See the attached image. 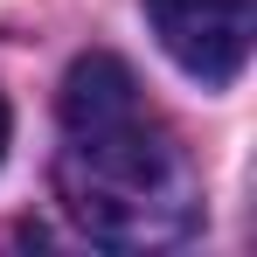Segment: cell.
Returning a JSON list of instances; mask_svg holds the SVG:
<instances>
[{
  "label": "cell",
  "mask_w": 257,
  "mask_h": 257,
  "mask_svg": "<svg viewBox=\"0 0 257 257\" xmlns=\"http://www.w3.org/2000/svg\"><path fill=\"white\" fill-rule=\"evenodd\" d=\"M0 153H7V104H0Z\"/></svg>",
  "instance_id": "obj_3"
},
{
  "label": "cell",
  "mask_w": 257,
  "mask_h": 257,
  "mask_svg": "<svg viewBox=\"0 0 257 257\" xmlns=\"http://www.w3.org/2000/svg\"><path fill=\"white\" fill-rule=\"evenodd\" d=\"M146 21L195 84L222 90V84H236V70L250 56L257 7L250 0H146Z\"/></svg>",
  "instance_id": "obj_2"
},
{
  "label": "cell",
  "mask_w": 257,
  "mask_h": 257,
  "mask_svg": "<svg viewBox=\"0 0 257 257\" xmlns=\"http://www.w3.org/2000/svg\"><path fill=\"white\" fill-rule=\"evenodd\" d=\"M56 188L70 222L111 250H160L195 229V167L111 49L77 56L63 77Z\"/></svg>",
  "instance_id": "obj_1"
}]
</instances>
